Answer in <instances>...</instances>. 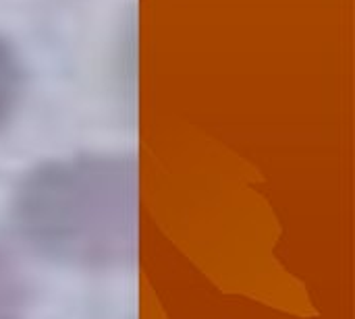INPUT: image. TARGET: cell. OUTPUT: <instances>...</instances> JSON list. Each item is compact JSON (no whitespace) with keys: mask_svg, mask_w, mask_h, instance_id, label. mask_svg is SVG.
<instances>
[{"mask_svg":"<svg viewBox=\"0 0 355 319\" xmlns=\"http://www.w3.org/2000/svg\"><path fill=\"white\" fill-rule=\"evenodd\" d=\"M17 238L42 259L117 269L137 255V162L85 153L27 172L11 199Z\"/></svg>","mask_w":355,"mask_h":319,"instance_id":"6da1fadb","label":"cell"},{"mask_svg":"<svg viewBox=\"0 0 355 319\" xmlns=\"http://www.w3.org/2000/svg\"><path fill=\"white\" fill-rule=\"evenodd\" d=\"M23 71L15 50L0 37V131L11 121L21 98Z\"/></svg>","mask_w":355,"mask_h":319,"instance_id":"7a4b0ae2","label":"cell"},{"mask_svg":"<svg viewBox=\"0 0 355 319\" xmlns=\"http://www.w3.org/2000/svg\"><path fill=\"white\" fill-rule=\"evenodd\" d=\"M25 307V286L19 269L0 245V319H21Z\"/></svg>","mask_w":355,"mask_h":319,"instance_id":"3957f363","label":"cell"}]
</instances>
